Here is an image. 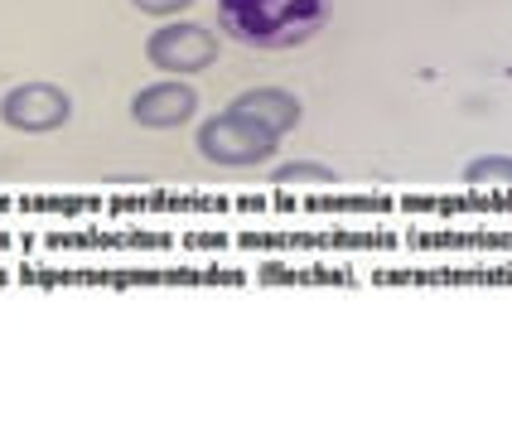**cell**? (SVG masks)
I'll return each instance as SVG.
<instances>
[{"mask_svg":"<svg viewBox=\"0 0 512 435\" xmlns=\"http://www.w3.org/2000/svg\"><path fill=\"white\" fill-rule=\"evenodd\" d=\"M218 20L252 49H295L329 25V0H218Z\"/></svg>","mask_w":512,"mask_h":435,"instance_id":"1","label":"cell"},{"mask_svg":"<svg viewBox=\"0 0 512 435\" xmlns=\"http://www.w3.org/2000/svg\"><path fill=\"white\" fill-rule=\"evenodd\" d=\"M145 58L160 73L189 78V73H203V68L218 63V34L203 25H189V20H174V25H160L145 39Z\"/></svg>","mask_w":512,"mask_h":435,"instance_id":"2","label":"cell"},{"mask_svg":"<svg viewBox=\"0 0 512 435\" xmlns=\"http://www.w3.org/2000/svg\"><path fill=\"white\" fill-rule=\"evenodd\" d=\"M199 155H208L213 165H261L266 155H276V136L247 116L223 112L199 126Z\"/></svg>","mask_w":512,"mask_h":435,"instance_id":"3","label":"cell"},{"mask_svg":"<svg viewBox=\"0 0 512 435\" xmlns=\"http://www.w3.org/2000/svg\"><path fill=\"white\" fill-rule=\"evenodd\" d=\"M0 116L15 131H58L73 116V97L54 83H20L0 97Z\"/></svg>","mask_w":512,"mask_h":435,"instance_id":"4","label":"cell"},{"mask_svg":"<svg viewBox=\"0 0 512 435\" xmlns=\"http://www.w3.org/2000/svg\"><path fill=\"white\" fill-rule=\"evenodd\" d=\"M194 112H199V92L189 83H150L131 97V116H136L141 126H150V131L184 126Z\"/></svg>","mask_w":512,"mask_h":435,"instance_id":"5","label":"cell"},{"mask_svg":"<svg viewBox=\"0 0 512 435\" xmlns=\"http://www.w3.org/2000/svg\"><path fill=\"white\" fill-rule=\"evenodd\" d=\"M228 112L256 121V126H261V131H271L276 141H281L285 131H295V126H300V102H295L290 92H281V87H252V92H242V97L232 102Z\"/></svg>","mask_w":512,"mask_h":435,"instance_id":"6","label":"cell"},{"mask_svg":"<svg viewBox=\"0 0 512 435\" xmlns=\"http://www.w3.org/2000/svg\"><path fill=\"white\" fill-rule=\"evenodd\" d=\"M464 184H488V189H512V155H479L469 170H464Z\"/></svg>","mask_w":512,"mask_h":435,"instance_id":"7","label":"cell"},{"mask_svg":"<svg viewBox=\"0 0 512 435\" xmlns=\"http://www.w3.org/2000/svg\"><path fill=\"white\" fill-rule=\"evenodd\" d=\"M271 184H334V170L329 165H310V160H290V165L271 170Z\"/></svg>","mask_w":512,"mask_h":435,"instance_id":"8","label":"cell"},{"mask_svg":"<svg viewBox=\"0 0 512 435\" xmlns=\"http://www.w3.org/2000/svg\"><path fill=\"white\" fill-rule=\"evenodd\" d=\"M194 0H136V10L145 15H179V10H189Z\"/></svg>","mask_w":512,"mask_h":435,"instance_id":"9","label":"cell"}]
</instances>
